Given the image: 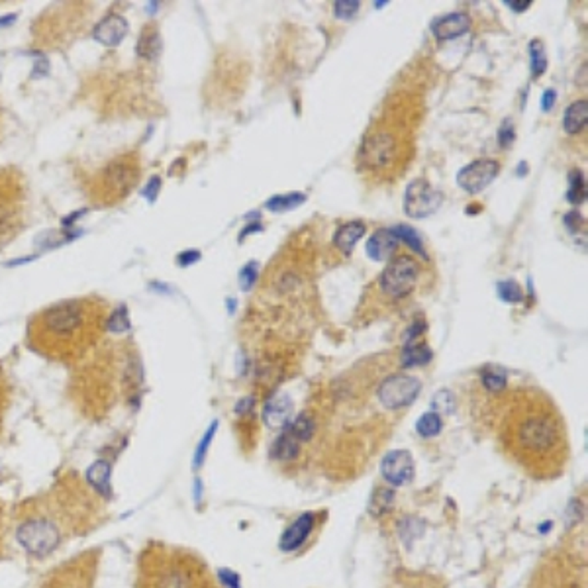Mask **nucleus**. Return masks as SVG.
<instances>
[{
  "mask_svg": "<svg viewBox=\"0 0 588 588\" xmlns=\"http://www.w3.org/2000/svg\"><path fill=\"white\" fill-rule=\"evenodd\" d=\"M10 399H12V382H10V379H8V373H6V369L0 365V431H2V424H4V418H6L8 406H10Z\"/></svg>",
  "mask_w": 588,
  "mask_h": 588,
  "instance_id": "obj_29",
  "label": "nucleus"
},
{
  "mask_svg": "<svg viewBox=\"0 0 588 588\" xmlns=\"http://www.w3.org/2000/svg\"><path fill=\"white\" fill-rule=\"evenodd\" d=\"M565 224H567L571 231H575V229H578L582 224H585V220L580 218V214H578V212H568L567 216H565Z\"/></svg>",
  "mask_w": 588,
  "mask_h": 588,
  "instance_id": "obj_42",
  "label": "nucleus"
},
{
  "mask_svg": "<svg viewBox=\"0 0 588 588\" xmlns=\"http://www.w3.org/2000/svg\"><path fill=\"white\" fill-rule=\"evenodd\" d=\"M555 99H557V92H555V90H545V92H543V99H541V110H543V112H549V110L555 106Z\"/></svg>",
  "mask_w": 588,
  "mask_h": 588,
  "instance_id": "obj_40",
  "label": "nucleus"
},
{
  "mask_svg": "<svg viewBox=\"0 0 588 588\" xmlns=\"http://www.w3.org/2000/svg\"><path fill=\"white\" fill-rule=\"evenodd\" d=\"M414 110L408 100L390 102L365 131L359 145V165L377 177L390 179L400 171L412 151Z\"/></svg>",
  "mask_w": 588,
  "mask_h": 588,
  "instance_id": "obj_4",
  "label": "nucleus"
},
{
  "mask_svg": "<svg viewBox=\"0 0 588 588\" xmlns=\"http://www.w3.org/2000/svg\"><path fill=\"white\" fill-rule=\"evenodd\" d=\"M138 588H220L212 571L189 549L148 543L138 559Z\"/></svg>",
  "mask_w": 588,
  "mask_h": 588,
  "instance_id": "obj_5",
  "label": "nucleus"
},
{
  "mask_svg": "<svg viewBox=\"0 0 588 588\" xmlns=\"http://www.w3.org/2000/svg\"><path fill=\"white\" fill-rule=\"evenodd\" d=\"M588 122V104L587 100H575L565 112L563 118V130L567 131L568 136H577L580 131L587 128Z\"/></svg>",
  "mask_w": 588,
  "mask_h": 588,
  "instance_id": "obj_21",
  "label": "nucleus"
},
{
  "mask_svg": "<svg viewBox=\"0 0 588 588\" xmlns=\"http://www.w3.org/2000/svg\"><path fill=\"white\" fill-rule=\"evenodd\" d=\"M26 214V185L16 171H0V245L22 229Z\"/></svg>",
  "mask_w": 588,
  "mask_h": 588,
  "instance_id": "obj_7",
  "label": "nucleus"
},
{
  "mask_svg": "<svg viewBox=\"0 0 588 588\" xmlns=\"http://www.w3.org/2000/svg\"><path fill=\"white\" fill-rule=\"evenodd\" d=\"M159 187H161L159 177H153L150 185H148V187L143 189V194H145V196H148L150 200H153L155 196H157V190H159Z\"/></svg>",
  "mask_w": 588,
  "mask_h": 588,
  "instance_id": "obj_43",
  "label": "nucleus"
},
{
  "mask_svg": "<svg viewBox=\"0 0 588 588\" xmlns=\"http://www.w3.org/2000/svg\"><path fill=\"white\" fill-rule=\"evenodd\" d=\"M99 553L90 551L53 571L43 588H92L96 578Z\"/></svg>",
  "mask_w": 588,
  "mask_h": 588,
  "instance_id": "obj_9",
  "label": "nucleus"
},
{
  "mask_svg": "<svg viewBox=\"0 0 588 588\" xmlns=\"http://www.w3.org/2000/svg\"><path fill=\"white\" fill-rule=\"evenodd\" d=\"M506 6H512V10L516 12H524L526 8L531 6V2H529V0H526V2H510V0H506Z\"/></svg>",
  "mask_w": 588,
  "mask_h": 588,
  "instance_id": "obj_45",
  "label": "nucleus"
},
{
  "mask_svg": "<svg viewBox=\"0 0 588 588\" xmlns=\"http://www.w3.org/2000/svg\"><path fill=\"white\" fill-rule=\"evenodd\" d=\"M199 259H200L199 251H187V253H180L179 255L180 265H190V263H194V261H199Z\"/></svg>",
  "mask_w": 588,
  "mask_h": 588,
  "instance_id": "obj_44",
  "label": "nucleus"
},
{
  "mask_svg": "<svg viewBox=\"0 0 588 588\" xmlns=\"http://www.w3.org/2000/svg\"><path fill=\"white\" fill-rule=\"evenodd\" d=\"M104 518V502L89 482L63 473L40 494L14 510L16 541L31 557H50L73 538L87 536Z\"/></svg>",
  "mask_w": 588,
  "mask_h": 588,
  "instance_id": "obj_1",
  "label": "nucleus"
},
{
  "mask_svg": "<svg viewBox=\"0 0 588 588\" xmlns=\"http://www.w3.org/2000/svg\"><path fill=\"white\" fill-rule=\"evenodd\" d=\"M422 267L412 255H399L390 261L387 269L380 273L379 289L392 300L404 299L418 285Z\"/></svg>",
  "mask_w": 588,
  "mask_h": 588,
  "instance_id": "obj_8",
  "label": "nucleus"
},
{
  "mask_svg": "<svg viewBox=\"0 0 588 588\" xmlns=\"http://www.w3.org/2000/svg\"><path fill=\"white\" fill-rule=\"evenodd\" d=\"M480 380H482V387L487 390L499 392L506 385V373L499 369V367H487V369L482 371V375H480Z\"/></svg>",
  "mask_w": 588,
  "mask_h": 588,
  "instance_id": "obj_30",
  "label": "nucleus"
},
{
  "mask_svg": "<svg viewBox=\"0 0 588 588\" xmlns=\"http://www.w3.org/2000/svg\"><path fill=\"white\" fill-rule=\"evenodd\" d=\"M257 275H259V265H257L255 261H253V263H248V265L240 271L241 290H251V287H253L255 280H257Z\"/></svg>",
  "mask_w": 588,
  "mask_h": 588,
  "instance_id": "obj_37",
  "label": "nucleus"
},
{
  "mask_svg": "<svg viewBox=\"0 0 588 588\" xmlns=\"http://www.w3.org/2000/svg\"><path fill=\"white\" fill-rule=\"evenodd\" d=\"M216 426H218V424L214 422V424L210 426L208 431H206V438L200 441V447H199V451H196V467L202 465V457H204V453H206V449H208V443H210V439H212V436H214V429H216Z\"/></svg>",
  "mask_w": 588,
  "mask_h": 588,
  "instance_id": "obj_39",
  "label": "nucleus"
},
{
  "mask_svg": "<svg viewBox=\"0 0 588 588\" xmlns=\"http://www.w3.org/2000/svg\"><path fill=\"white\" fill-rule=\"evenodd\" d=\"M361 8V2L357 0H339L334 4V12L339 20H349L351 16H355Z\"/></svg>",
  "mask_w": 588,
  "mask_h": 588,
  "instance_id": "obj_36",
  "label": "nucleus"
},
{
  "mask_svg": "<svg viewBox=\"0 0 588 588\" xmlns=\"http://www.w3.org/2000/svg\"><path fill=\"white\" fill-rule=\"evenodd\" d=\"M314 522H316L314 514H304V516H300V518L285 531V536L280 538V549H282V551H294L299 545H302V543L306 541V538L312 533Z\"/></svg>",
  "mask_w": 588,
  "mask_h": 588,
  "instance_id": "obj_17",
  "label": "nucleus"
},
{
  "mask_svg": "<svg viewBox=\"0 0 588 588\" xmlns=\"http://www.w3.org/2000/svg\"><path fill=\"white\" fill-rule=\"evenodd\" d=\"M126 34H128V22L120 14H108L106 18H102L96 24V28L92 31L94 40L104 45H110V48L118 45L126 38Z\"/></svg>",
  "mask_w": 588,
  "mask_h": 588,
  "instance_id": "obj_15",
  "label": "nucleus"
},
{
  "mask_svg": "<svg viewBox=\"0 0 588 588\" xmlns=\"http://www.w3.org/2000/svg\"><path fill=\"white\" fill-rule=\"evenodd\" d=\"M141 177V161L136 151L122 153L106 163L87 182V196L96 206L118 204L136 189Z\"/></svg>",
  "mask_w": 588,
  "mask_h": 588,
  "instance_id": "obj_6",
  "label": "nucleus"
},
{
  "mask_svg": "<svg viewBox=\"0 0 588 588\" xmlns=\"http://www.w3.org/2000/svg\"><path fill=\"white\" fill-rule=\"evenodd\" d=\"M471 30V16L467 12H451L431 24V34L438 41H451Z\"/></svg>",
  "mask_w": 588,
  "mask_h": 588,
  "instance_id": "obj_14",
  "label": "nucleus"
},
{
  "mask_svg": "<svg viewBox=\"0 0 588 588\" xmlns=\"http://www.w3.org/2000/svg\"><path fill=\"white\" fill-rule=\"evenodd\" d=\"M380 473L390 485L400 487L406 485L414 477V459L406 449H394L380 463Z\"/></svg>",
  "mask_w": 588,
  "mask_h": 588,
  "instance_id": "obj_13",
  "label": "nucleus"
},
{
  "mask_svg": "<svg viewBox=\"0 0 588 588\" xmlns=\"http://www.w3.org/2000/svg\"><path fill=\"white\" fill-rule=\"evenodd\" d=\"M314 429H316L314 420L310 418L308 414H300L299 418L290 424L289 433L290 436H294L299 441H308V439L314 438Z\"/></svg>",
  "mask_w": 588,
  "mask_h": 588,
  "instance_id": "obj_28",
  "label": "nucleus"
},
{
  "mask_svg": "<svg viewBox=\"0 0 588 588\" xmlns=\"http://www.w3.org/2000/svg\"><path fill=\"white\" fill-rule=\"evenodd\" d=\"M499 141L502 148H508L510 143L514 141V126H512V120H506L504 124H502Z\"/></svg>",
  "mask_w": 588,
  "mask_h": 588,
  "instance_id": "obj_38",
  "label": "nucleus"
},
{
  "mask_svg": "<svg viewBox=\"0 0 588 588\" xmlns=\"http://www.w3.org/2000/svg\"><path fill=\"white\" fill-rule=\"evenodd\" d=\"M300 451V441L294 436H290L289 431L285 436H280L277 439V443L273 445V455L280 461H292L299 455Z\"/></svg>",
  "mask_w": 588,
  "mask_h": 588,
  "instance_id": "obj_24",
  "label": "nucleus"
},
{
  "mask_svg": "<svg viewBox=\"0 0 588 588\" xmlns=\"http://www.w3.org/2000/svg\"><path fill=\"white\" fill-rule=\"evenodd\" d=\"M529 53H531V77L539 79L545 69H547V55H545V48L539 40H533L529 43Z\"/></svg>",
  "mask_w": 588,
  "mask_h": 588,
  "instance_id": "obj_27",
  "label": "nucleus"
},
{
  "mask_svg": "<svg viewBox=\"0 0 588 588\" xmlns=\"http://www.w3.org/2000/svg\"><path fill=\"white\" fill-rule=\"evenodd\" d=\"M290 414H292V402L289 400V396L285 394H275L267 400L265 404V424L269 426L271 429H280L285 428L289 424Z\"/></svg>",
  "mask_w": 588,
  "mask_h": 588,
  "instance_id": "obj_16",
  "label": "nucleus"
},
{
  "mask_svg": "<svg viewBox=\"0 0 588 588\" xmlns=\"http://www.w3.org/2000/svg\"><path fill=\"white\" fill-rule=\"evenodd\" d=\"M396 236L392 229H377L367 241V255L375 261L390 259L392 251L396 250Z\"/></svg>",
  "mask_w": 588,
  "mask_h": 588,
  "instance_id": "obj_18",
  "label": "nucleus"
},
{
  "mask_svg": "<svg viewBox=\"0 0 588 588\" xmlns=\"http://www.w3.org/2000/svg\"><path fill=\"white\" fill-rule=\"evenodd\" d=\"M441 192L433 189L426 179L412 180L404 196V210L410 218L422 220L431 216L441 206Z\"/></svg>",
  "mask_w": 588,
  "mask_h": 588,
  "instance_id": "obj_11",
  "label": "nucleus"
},
{
  "mask_svg": "<svg viewBox=\"0 0 588 588\" xmlns=\"http://www.w3.org/2000/svg\"><path fill=\"white\" fill-rule=\"evenodd\" d=\"M6 551V522H4V510L0 504V559Z\"/></svg>",
  "mask_w": 588,
  "mask_h": 588,
  "instance_id": "obj_41",
  "label": "nucleus"
},
{
  "mask_svg": "<svg viewBox=\"0 0 588 588\" xmlns=\"http://www.w3.org/2000/svg\"><path fill=\"white\" fill-rule=\"evenodd\" d=\"M420 380L410 375H390L380 382L379 387V400L385 408L400 410L404 406H410L416 396L420 394Z\"/></svg>",
  "mask_w": 588,
  "mask_h": 588,
  "instance_id": "obj_10",
  "label": "nucleus"
},
{
  "mask_svg": "<svg viewBox=\"0 0 588 588\" xmlns=\"http://www.w3.org/2000/svg\"><path fill=\"white\" fill-rule=\"evenodd\" d=\"M431 408L438 416H447L455 408V396L449 390H439L438 394L431 400Z\"/></svg>",
  "mask_w": 588,
  "mask_h": 588,
  "instance_id": "obj_32",
  "label": "nucleus"
},
{
  "mask_svg": "<svg viewBox=\"0 0 588 588\" xmlns=\"http://www.w3.org/2000/svg\"><path fill=\"white\" fill-rule=\"evenodd\" d=\"M304 200H306V194H302V192L279 194V196H273L271 200H267V208H269L271 212H287V210L300 206Z\"/></svg>",
  "mask_w": 588,
  "mask_h": 588,
  "instance_id": "obj_25",
  "label": "nucleus"
},
{
  "mask_svg": "<svg viewBox=\"0 0 588 588\" xmlns=\"http://www.w3.org/2000/svg\"><path fill=\"white\" fill-rule=\"evenodd\" d=\"M499 438L506 457L536 479H551L567 465L565 422L551 399L536 389L514 390L500 404Z\"/></svg>",
  "mask_w": 588,
  "mask_h": 588,
  "instance_id": "obj_2",
  "label": "nucleus"
},
{
  "mask_svg": "<svg viewBox=\"0 0 588 588\" xmlns=\"http://www.w3.org/2000/svg\"><path fill=\"white\" fill-rule=\"evenodd\" d=\"M441 428H443V422H441V418H439L436 412L424 414V416L418 420V424H416L418 433L420 436H424V438H433V436H438L439 431H441Z\"/></svg>",
  "mask_w": 588,
  "mask_h": 588,
  "instance_id": "obj_31",
  "label": "nucleus"
},
{
  "mask_svg": "<svg viewBox=\"0 0 588 588\" xmlns=\"http://www.w3.org/2000/svg\"><path fill=\"white\" fill-rule=\"evenodd\" d=\"M365 236V224L359 222V220H353V222H347L343 226H339L338 231L334 234V245L338 248L341 253L349 255L355 243Z\"/></svg>",
  "mask_w": 588,
  "mask_h": 588,
  "instance_id": "obj_19",
  "label": "nucleus"
},
{
  "mask_svg": "<svg viewBox=\"0 0 588 588\" xmlns=\"http://www.w3.org/2000/svg\"><path fill=\"white\" fill-rule=\"evenodd\" d=\"M429 361H431V349L424 341H420V338L406 341V347L402 351V365L404 367L426 365Z\"/></svg>",
  "mask_w": 588,
  "mask_h": 588,
  "instance_id": "obj_22",
  "label": "nucleus"
},
{
  "mask_svg": "<svg viewBox=\"0 0 588 588\" xmlns=\"http://www.w3.org/2000/svg\"><path fill=\"white\" fill-rule=\"evenodd\" d=\"M499 296L504 302H522L524 290L516 280H502V282H499Z\"/></svg>",
  "mask_w": 588,
  "mask_h": 588,
  "instance_id": "obj_34",
  "label": "nucleus"
},
{
  "mask_svg": "<svg viewBox=\"0 0 588 588\" xmlns=\"http://www.w3.org/2000/svg\"><path fill=\"white\" fill-rule=\"evenodd\" d=\"M568 182H571L567 192L568 202H571V204H580V202H585V196H587V182H585L582 171H571V173H568Z\"/></svg>",
  "mask_w": 588,
  "mask_h": 588,
  "instance_id": "obj_26",
  "label": "nucleus"
},
{
  "mask_svg": "<svg viewBox=\"0 0 588 588\" xmlns=\"http://www.w3.org/2000/svg\"><path fill=\"white\" fill-rule=\"evenodd\" d=\"M110 473H112V465L108 461H96V463L90 465V468L87 471V477H85L90 489L102 499L110 496Z\"/></svg>",
  "mask_w": 588,
  "mask_h": 588,
  "instance_id": "obj_20",
  "label": "nucleus"
},
{
  "mask_svg": "<svg viewBox=\"0 0 588 588\" xmlns=\"http://www.w3.org/2000/svg\"><path fill=\"white\" fill-rule=\"evenodd\" d=\"M108 318L110 304L102 296L61 300L31 316L26 343L45 359L77 365L99 347L108 329Z\"/></svg>",
  "mask_w": 588,
  "mask_h": 588,
  "instance_id": "obj_3",
  "label": "nucleus"
},
{
  "mask_svg": "<svg viewBox=\"0 0 588 588\" xmlns=\"http://www.w3.org/2000/svg\"><path fill=\"white\" fill-rule=\"evenodd\" d=\"M392 231H394V236H396V240L399 241H406L412 250L416 251V253H420V255H424V245H422V238H420L418 234L414 231L412 228H408V226H396V228H390Z\"/></svg>",
  "mask_w": 588,
  "mask_h": 588,
  "instance_id": "obj_33",
  "label": "nucleus"
},
{
  "mask_svg": "<svg viewBox=\"0 0 588 588\" xmlns=\"http://www.w3.org/2000/svg\"><path fill=\"white\" fill-rule=\"evenodd\" d=\"M500 165L494 159H477L465 165L457 173V182L461 189L468 194H477L489 187L499 175Z\"/></svg>",
  "mask_w": 588,
  "mask_h": 588,
  "instance_id": "obj_12",
  "label": "nucleus"
},
{
  "mask_svg": "<svg viewBox=\"0 0 588 588\" xmlns=\"http://www.w3.org/2000/svg\"><path fill=\"white\" fill-rule=\"evenodd\" d=\"M128 326L130 324H128V310H126V306H120L118 310L110 312L108 329L112 334H122V331L128 329Z\"/></svg>",
  "mask_w": 588,
  "mask_h": 588,
  "instance_id": "obj_35",
  "label": "nucleus"
},
{
  "mask_svg": "<svg viewBox=\"0 0 588 588\" xmlns=\"http://www.w3.org/2000/svg\"><path fill=\"white\" fill-rule=\"evenodd\" d=\"M161 53V36L155 26H145L141 31L140 41H138V55L155 59Z\"/></svg>",
  "mask_w": 588,
  "mask_h": 588,
  "instance_id": "obj_23",
  "label": "nucleus"
}]
</instances>
